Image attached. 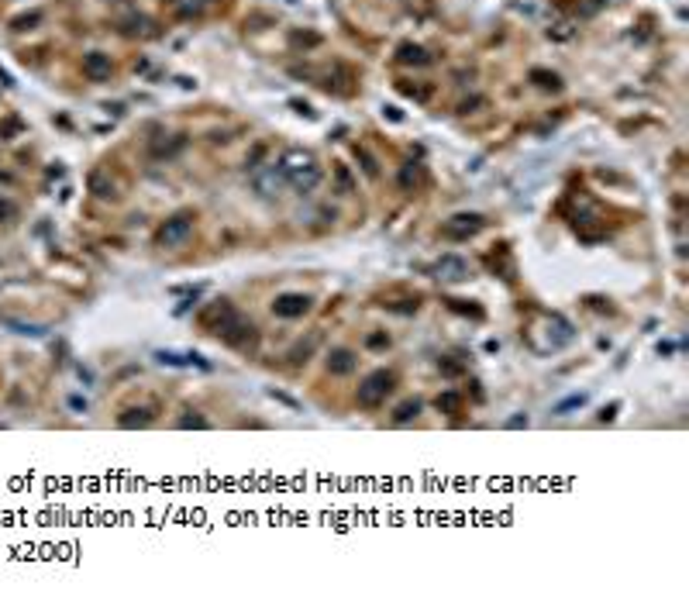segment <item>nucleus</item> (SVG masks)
<instances>
[{"label": "nucleus", "mask_w": 689, "mask_h": 603, "mask_svg": "<svg viewBox=\"0 0 689 603\" xmlns=\"http://www.w3.org/2000/svg\"><path fill=\"white\" fill-rule=\"evenodd\" d=\"M217 338H221V341H228V345H231V348H238V352H255V348H259V327H255L252 321H245L238 311L231 314V321L217 331Z\"/></svg>", "instance_id": "4"}, {"label": "nucleus", "mask_w": 689, "mask_h": 603, "mask_svg": "<svg viewBox=\"0 0 689 603\" xmlns=\"http://www.w3.org/2000/svg\"><path fill=\"white\" fill-rule=\"evenodd\" d=\"M424 187V165L421 162H407L404 169H400V190L404 194H414V190H421Z\"/></svg>", "instance_id": "15"}, {"label": "nucleus", "mask_w": 689, "mask_h": 603, "mask_svg": "<svg viewBox=\"0 0 689 603\" xmlns=\"http://www.w3.org/2000/svg\"><path fill=\"white\" fill-rule=\"evenodd\" d=\"M469 107H483V97H472V100H465L458 111H462V114H469Z\"/></svg>", "instance_id": "35"}, {"label": "nucleus", "mask_w": 689, "mask_h": 603, "mask_svg": "<svg viewBox=\"0 0 689 603\" xmlns=\"http://www.w3.org/2000/svg\"><path fill=\"white\" fill-rule=\"evenodd\" d=\"M397 59H400L404 66H428V62H431V55H428L421 45H414V41H404V45L397 48Z\"/></svg>", "instance_id": "18"}, {"label": "nucleus", "mask_w": 689, "mask_h": 603, "mask_svg": "<svg viewBox=\"0 0 689 603\" xmlns=\"http://www.w3.org/2000/svg\"><path fill=\"white\" fill-rule=\"evenodd\" d=\"M448 307H451V311H458V314H469V318H483V311H479V307H472L469 300H448Z\"/></svg>", "instance_id": "25"}, {"label": "nucleus", "mask_w": 689, "mask_h": 603, "mask_svg": "<svg viewBox=\"0 0 689 603\" xmlns=\"http://www.w3.org/2000/svg\"><path fill=\"white\" fill-rule=\"evenodd\" d=\"M355 365H359V355L352 348H331L327 352V372L331 376H348V372H355Z\"/></svg>", "instance_id": "12"}, {"label": "nucleus", "mask_w": 689, "mask_h": 603, "mask_svg": "<svg viewBox=\"0 0 689 603\" xmlns=\"http://www.w3.org/2000/svg\"><path fill=\"white\" fill-rule=\"evenodd\" d=\"M397 390V376L390 372V369H376V372H369L362 383H359V393H355V400L359 407L365 410H376V407H383L386 397Z\"/></svg>", "instance_id": "3"}, {"label": "nucleus", "mask_w": 689, "mask_h": 603, "mask_svg": "<svg viewBox=\"0 0 689 603\" xmlns=\"http://www.w3.org/2000/svg\"><path fill=\"white\" fill-rule=\"evenodd\" d=\"M483 224H486V217H483V214L462 210V214H451L445 224H442V235H445L448 241H469V238H476V235L483 231Z\"/></svg>", "instance_id": "7"}, {"label": "nucleus", "mask_w": 689, "mask_h": 603, "mask_svg": "<svg viewBox=\"0 0 689 603\" xmlns=\"http://www.w3.org/2000/svg\"><path fill=\"white\" fill-rule=\"evenodd\" d=\"M582 403H586V393H575V397H568V400L559 403L555 414H568V410H575V407H582Z\"/></svg>", "instance_id": "26"}, {"label": "nucleus", "mask_w": 689, "mask_h": 603, "mask_svg": "<svg viewBox=\"0 0 689 603\" xmlns=\"http://www.w3.org/2000/svg\"><path fill=\"white\" fill-rule=\"evenodd\" d=\"M334 176H338L341 194H352V176H348V169H345V165H338V169H334Z\"/></svg>", "instance_id": "28"}, {"label": "nucleus", "mask_w": 689, "mask_h": 603, "mask_svg": "<svg viewBox=\"0 0 689 603\" xmlns=\"http://www.w3.org/2000/svg\"><path fill=\"white\" fill-rule=\"evenodd\" d=\"M359 159H362V169H365V172H369V176H376V172H379V165H376V159H372V156H369L365 149H359Z\"/></svg>", "instance_id": "30"}, {"label": "nucleus", "mask_w": 689, "mask_h": 603, "mask_svg": "<svg viewBox=\"0 0 689 603\" xmlns=\"http://www.w3.org/2000/svg\"><path fill=\"white\" fill-rule=\"evenodd\" d=\"M124 35H131V39H156L159 32H156V21H149V18H128L124 21Z\"/></svg>", "instance_id": "17"}, {"label": "nucleus", "mask_w": 689, "mask_h": 603, "mask_svg": "<svg viewBox=\"0 0 689 603\" xmlns=\"http://www.w3.org/2000/svg\"><path fill=\"white\" fill-rule=\"evenodd\" d=\"M14 214H18V207L7 201V197H0V221H11Z\"/></svg>", "instance_id": "31"}, {"label": "nucleus", "mask_w": 689, "mask_h": 603, "mask_svg": "<svg viewBox=\"0 0 689 603\" xmlns=\"http://www.w3.org/2000/svg\"><path fill=\"white\" fill-rule=\"evenodd\" d=\"M280 169H283L286 183L293 190H300V194H311L321 183V176H325L321 172V162L314 159V152H307V149H289V152H283Z\"/></svg>", "instance_id": "1"}, {"label": "nucleus", "mask_w": 689, "mask_h": 603, "mask_svg": "<svg viewBox=\"0 0 689 603\" xmlns=\"http://www.w3.org/2000/svg\"><path fill=\"white\" fill-rule=\"evenodd\" d=\"M462 393L458 390H445V393H438V400H435V407L442 410V414H458L462 410Z\"/></svg>", "instance_id": "21"}, {"label": "nucleus", "mask_w": 689, "mask_h": 603, "mask_svg": "<svg viewBox=\"0 0 689 603\" xmlns=\"http://www.w3.org/2000/svg\"><path fill=\"white\" fill-rule=\"evenodd\" d=\"M252 187L259 197H280L289 183H286L280 162H266V165H252Z\"/></svg>", "instance_id": "6"}, {"label": "nucleus", "mask_w": 689, "mask_h": 603, "mask_svg": "<svg viewBox=\"0 0 689 603\" xmlns=\"http://www.w3.org/2000/svg\"><path fill=\"white\" fill-rule=\"evenodd\" d=\"M69 403H73L76 410H86V400H83V397H73V400H69Z\"/></svg>", "instance_id": "37"}, {"label": "nucleus", "mask_w": 689, "mask_h": 603, "mask_svg": "<svg viewBox=\"0 0 689 603\" xmlns=\"http://www.w3.org/2000/svg\"><path fill=\"white\" fill-rule=\"evenodd\" d=\"M152 424V410L149 407H131V410H124L121 417H118V428H149Z\"/></svg>", "instance_id": "16"}, {"label": "nucleus", "mask_w": 689, "mask_h": 603, "mask_svg": "<svg viewBox=\"0 0 689 603\" xmlns=\"http://www.w3.org/2000/svg\"><path fill=\"white\" fill-rule=\"evenodd\" d=\"M231 314H235V307L228 304V300H214L210 307H203V314H200V324L210 331V334H217L224 324L231 321Z\"/></svg>", "instance_id": "10"}, {"label": "nucleus", "mask_w": 689, "mask_h": 603, "mask_svg": "<svg viewBox=\"0 0 689 603\" xmlns=\"http://www.w3.org/2000/svg\"><path fill=\"white\" fill-rule=\"evenodd\" d=\"M438 365H442L445 376H458V372H462V365H455V362H438Z\"/></svg>", "instance_id": "33"}, {"label": "nucleus", "mask_w": 689, "mask_h": 603, "mask_svg": "<svg viewBox=\"0 0 689 603\" xmlns=\"http://www.w3.org/2000/svg\"><path fill=\"white\" fill-rule=\"evenodd\" d=\"M531 334H545V341H538L534 352L555 355V352H562L568 341L575 338V327H572V321L562 318V314H545V318H541V327H531Z\"/></svg>", "instance_id": "2"}, {"label": "nucleus", "mask_w": 689, "mask_h": 603, "mask_svg": "<svg viewBox=\"0 0 689 603\" xmlns=\"http://www.w3.org/2000/svg\"><path fill=\"white\" fill-rule=\"evenodd\" d=\"M217 0H169V11L176 14V18H183V21H197L203 18L210 7H214Z\"/></svg>", "instance_id": "14"}, {"label": "nucleus", "mask_w": 689, "mask_h": 603, "mask_svg": "<svg viewBox=\"0 0 689 603\" xmlns=\"http://www.w3.org/2000/svg\"><path fill=\"white\" fill-rule=\"evenodd\" d=\"M531 83L541 86V90H552V93L562 90V76L559 73H548V69H531Z\"/></svg>", "instance_id": "20"}, {"label": "nucleus", "mask_w": 689, "mask_h": 603, "mask_svg": "<svg viewBox=\"0 0 689 603\" xmlns=\"http://www.w3.org/2000/svg\"><path fill=\"white\" fill-rule=\"evenodd\" d=\"M86 187H90V194L100 197V201H114V197H118V183H114L111 172H104V169H93V172L86 176Z\"/></svg>", "instance_id": "13"}, {"label": "nucleus", "mask_w": 689, "mask_h": 603, "mask_svg": "<svg viewBox=\"0 0 689 603\" xmlns=\"http://www.w3.org/2000/svg\"><path fill=\"white\" fill-rule=\"evenodd\" d=\"M507 428H527V414H517V417H510V421H507Z\"/></svg>", "instance_id": "34"}, {"label": "nucleus", "mask_w": 689, "mask_h": 603, "mask_svg": "<svg viewBox=\"0 0 689 603\" xmlns=\"http://www.w3.org/2000/svg\"><path fill=\"white\" fill-rule=\"evenodd\" d=\"M111 55H104V52H90V55H83V76L93 83H104L111 80Z\"/></svg>", "instance_id": "11"}, {"label": "nucleus", "mask_w": 689, "mask_h": 603, "mask_svg": "<svg viewBox=\"0 0 689 603\" xmlns=\"http://www.w3.org/2000/svg\"><path fill=\"white\" fill-rule=\"evenodd\" d=\"M318 345H321V334H318V331H311V334H307V341H296V345L289 348V362H296V365H300V362H307L311 355H314V348H318Z\"/></svg>", "instance_id": "19"}, {"label": "nucleus", "mask_w": 689, "mask_h": 603, "mask_svg": "<svg viewBox=\"0 0 689 603\" xmlns=\"http://www.w3.org/2000/svg\"><path fill=\"white\" fill-rule=\"evenodd\" d=\"M369 345H372V348H383V345H390V338H383V334H372V338H369Z\"/></svg>", "instance_id": "36"}, {"label": "nucleus", "mask_w": 689, "mask_h": 603, "mask_svg": "<svg viewBox=\"0 0 689 603\" xmlns=\"http://www.w3.org/2000/svg\"><path fill=\"white\" fill-rule=\"evenodd\" d=\"M39 21H41V14H39V11H32V14L14 18V21H11V28H14V32H28V28H35Z\"/></svg>", "instance_id": "23"}, {"label": "nucleus", "mask_w": 689, "mask_h": 603, "mask_svg": "<svg viewBox=\"0 0 689 603\" xmlns=\"http://www.w3.org/2000/svg\"><path fill=\"white\" fill-rule=\"evenodd\" d=\"M431 273H435V280H442V283H462V280H469V262L462 255H442L431 266Z\"/></svg>", "instance_id": "8"}, {"label": "nucleus", "mask_w": 689, "mask_h": 603, "mask_svg": "<svg viewBox=\"0 0 689 603\" xmlns=\"http://www.w3.org/2000/svg\"><path fill=\"white\" fill-rule=\"evenodd\" d=\"M400 93L414 97V100H428V93H431V90H421V86H407V83H400Z\"/></svg>", "instance_id": "29"}, {"label": "nucleus", "mask_w": 689, "mask_h": 603, "mask_svg": "<svg viewBox=\"0 0 689 603\" xmlns=\"http://www.w3.org/2000/svg\"><path fill=\"white\" fill-rule=\"evenodd\" d=\"M193 221H197V217H193L190 210H179V214H172L163 228H159L156 241H159L163 248H179V245H186V241H190V235H193Z\"/></svg>", "instance_id": "5"}, {"label": "nucleus", "mask_w": 689, "mask_h": 603, "mask_svg": "<svg viewBox=\"0 0 689 603\" xmlns=\"http://www.w3.org/2000/svg\"><path fill=\"white\" fill-rule=\"evenodd\" d=\"M417 414H421V400H417V397H414V400H404L397 410H393V424H410Z\"/></svg>", "instance_id": "22"}, {"label": "nucleus", "mask_w": 689, "mask_h": 603, "mask_svg": "<svg viewBox=\"0 0 689 603\" xmlns=\"http://www.w3.org/2000/svg\"><path fill=\"white\" fill-rule=\"evenodd\" d=\"M617 410H620V403H610V407H603V410H600V421H613V417H617Z\"/></svg>", "instance_id": "32"}, {"label": "nucleus", "mask_w": 689, "mask_h": 603, "mask_svg": "<svg viewBox=\"0 0 689 603\" xmlns=\"http://www.w3.org/2000/svg\"><path fill=\"white\" fill-rule=\"evenodd\" d=\"M7 327H14L18 334H45L39 324H21V321H11V318H7Z\"/></svg>", "instance_id": "27"}, {"label": "nucleus", "mask_w": 689, "mask_h": 603, "mask_svg": "<svg viewBox=\"0 0 689 603\" xmlns=\"http://www.w3.org/2000/svg\"><path fill=\"white\" fill-rule=\"evenodd\" d=\"M311 311V297L307 293H280L276 300H273V314L276 318H303Z\"/></svg>", "instance_id": "9"}, {"label": "nucleus", "mask_w": 689, "mask_h": 603, "mask_svg": "<svg viewBox=\"0 0 689 603\" xmlns=\"http://www.w3.org/2000/svg\"><path fill=\"white\" fill-rule=\"evenodd\" d=\"M179 428H197V431H203V428H210V424H207V417L186 410V417H179Z\"/></svg>", "instance_id": "24"}]
</instances>
